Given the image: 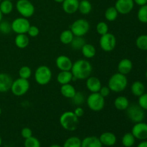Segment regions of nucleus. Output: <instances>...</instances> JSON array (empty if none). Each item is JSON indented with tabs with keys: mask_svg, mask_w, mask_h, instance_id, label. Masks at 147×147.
<instances>
[{
	"mask_svg": "<svg viewBox=\"0 0 147 147\" xmlns=\"http://www.w3.org/2000/svg\"><path fill=\"white\" fill-rule=\"evenodd\" d=\"M21 136H22V138H24V139H28V138L33 136L32 131V129L29 127L23 128L21 130Z\"/></svg>",
	"mask_w": 147,
	"mask_h": 147,
	"instance_id": "obj_43",
	"label": "nucleus"
},
{
	"mask_svg": "<svg viewBox=\"0 0 147 147\" xmlns=\"http://www.w3.org/2000/svg\"><path fill=\"white\" fill-rule=\"evenodd\" d=\"M50 147H63V146H60V145H59V144H53V145H51Z\"/></svg>",
	"mask_w": 147,
	"mask_h": 147,
	"instance_id": "obj_48",
	"label": "nucleus"
},
{
	"mask_svg": "<svg viewBox=\"0 0 147 147\" xmlns=\"http://www.w3.org/2000/svg\"><path fill=\"white\" fill-rule=\"evenodd\" d=\"M3 20V14L1 12V11H0V22H1V20Z\"/></svg>",
	"mask_w": 147,
	"mask_h": 147,
	"instance_id": "obj_50",
	"label": "nucleus"
},
{
	"mask_svg": "<svg viewBox=\"0 0 147 147\" xmlns=\"http://www.w3.org/2000/svg\"><path fill=\"white\" fill-rule=\"evenodd\" d=\"M146 63H147V57H146Z\"/></svg>",
	"mask_w": 147,
	"mask_h": 147,
	"instance_id": "obj_54",
	"label": "nucleus"
},
{
	"mask_svg": "<svg viewBox=\"0 0 147 147\" xmlns=\"http://www.w3.org/2000/svg\"><path fill=\"white\" fill-rule=\"evenodd\" d=\"M105 18L109 22H113L118 18L119 12L115 8V7H109L105 11L104 13Z\"/></svg>",
	"mask_w": 147,
	"mask_h": 147,
	"instance_id": "obj_30",
	"label": "nucleus"
},
{
	"mask_svg": "<svg viewBox=\"0 0 147 147\" xmlns=\"http://www.w3.org/2000/svg\"><path fill=\"white\" fill-rule=\"evenodd\" d=\"M80 50L85 58L91 59L94 57L96 55V49L95 46L89 43H86Z\"/></svg>",
	"mask_w": 147,
	"mask_h": 147,
	"instance_id": "obj_23",
	"label": "nucleus"
},
{
	"mask_svg": "<svg viewBox=\"0 0 147 147\" xmlns=\"http://www.w3.org/2000/svg\"><path fill=\"white\" fill-rule=\"evenodd\" d=\"M16 9L22 17L27 19L32 17L35 11L34 4L30 0H18L16 3Z\"/></svg>",
	"mask_w": 147,
	"mask_h": 147,
	"instance_id": "obj_8",
	"label": "nucleus"
},
{
	"mask_svg": "<svg viewBox=\"0 0 147 147\" xmlns=\"http://www.w3.org/2000/svg\"><path fill=\"white\" fill-rule=\"evenodd\" d=\"M55 1V2H57V3H63V1H64V0H54Z\"/></svg>",
	"mask_w": 147,
	"mask_h": 147,
	"instance_id": "obj_49",
	"label": "nucleus"
},
{
	"mask_svg": "<svg viewBox=\"0 0 147 147\" xmlns=\"http://www.w3.org/2000/svg\"><path fill=\"white\" fill-rule=\"evenodd\" d=\"M138 104L144 111H147V93H144L139 97Z\"/></svg>",
	"mask_w": 147,
	"mask_h": 147,
	"instance_id": "obj_41",
	"label": "nucleus"
},
{
	"mask_svg": "<svg viewBox=\"0 0 147 147\" xmlns=\"http://www.w3.org/2000/svg\"><path fill=\"white\" fill-rule=\"evenodd\" d=\"M82 140L78 136H70L65 140L63 147H81Z\"/></svg>",
	"mask_w": 147,
	"mask_h": 147,
	"instance_id": "obj_32",
	"label": "nucleus"
},
{
	"mask_svg": "<svg viewBox=\"0 0 147 147\" xmlns=\"http://www.w3.org/2000/svg\"><path fill=\"white\" fill-rule=\"evenodd\" d=\"M114 7L119 14H128L133 10L134 2V0H116Z\"/></svg>",
	"mask_w": 147,
	"mask_h": 147,
	"instance_id": "obj_13",
	"label": "nucleus"
},
{
	"mask_svg": "<svg viewBox=\"0 0 147 147\" xmlns=\"http://www.w3.org/2000/svg\"><path fill=\"white\" fill-rule=\"evenodd\" d=\"M96 32L100 36L109 32V25L105 22H99L96 25Z\"/></svg>",
	"mask_w": 147,
	"mask_h": 147,
	"instance_id": "obj_39",
	"label": "nucleus"
},
{
	"mask_svg": "<svg viewBox=\"0 0 147 147\" xmlns=\"http://www.w3.org/2000/svg\"><path fill=\"white\" fill-rule=\"evenodd\" d=\"M1 144H2V139H1V136H0V146H1Z\"/></svg>",
	"mask_w": 147,
	"mask_h": 147,
	"instance_id": "obj_51",
	"label": "nucleus"
},
{
	"mask_svg": "<svg viewBox=\"0 0 147 147\" xmlns=\"http://www.w3.org/2000/svg\"><path fill=\"white\" fill-rule=\"evenodd\" d=\"M131 134L135 139L140 141L147 139V123L144 122L136 123L131 129Z\"/></svg>",
	"mask_w": 147,
	"mask_h": 147,
	"instance_id": "obj_12",
	"label": "nucleus"
},
{
	"mask_svg": "<svg viewBox=\"0 0 147 147\" xmlns=\"http://www.w3.org/2000/svg\"><path fill=\"white\" fill-rule=\"evenodd\" d=\"M114 106L119 111H126L129 106V100L123 96H118L114 100Z\"/></svg>",
	"mask_w": 147,
	"mask_h": 147,
	"instance_id": "obj_25",
	"label": "nucleus"
},
{
	"mask_svg": "<svg viewBox=\"0 0 147 147\" xmlns=\"http://www.w3.org/2000/svg\"><path fill=\"white\" fill-rule=\"evenodd\" d=\"M87 106L93 111H100L104 109L105 98L103 97L100 93H90L86 100Z\"/></svg>",
	"mask_w": 147,
	"mask_h": 147,
	"instance_id": "obj_5",
	"label": "nucleus"
},
{
	"mask_svg": "<svg viewBox=\"0 0 147 147\" xmlns=\"http://www.w3.org/2000/svg\"><path fill=\"white\" fill-rule=\"evenodd\" d=\"M30 39L27 34H17L14 38V44L18 48L24 49L29 45Z\"/></svg>",
	"mask_w": 147,
	"mask_h": 147,
	"instance_id": "obj_22",
	"label": "nucleus"
},
{
	"mask_svg": "<svg viewBox=\"0 0 147 147\" xmlns=\"http://www.w3.org/2000/svg\"><path fill=\"white\" fill-rule=\"evenodd\" d=\"M137 147H147V140L142 141V142L138 144Z\"/></svg>",
	"mask_w": 147,
	"mask_h": 147,
	"instance_id": "obj_47",
	"label": "nucleus"
},
{
	"mask_svg": "<svg viewBox=\"0 0 147 147\" xmlns=\"http://www.w3.org/2000/svg\"><path fill=\"white\" fill-rule=\"evenodd\" d=\"M111 90L110 89H109V88L107 86H102L101 88H100V90H99L98 93H100V95H101L103 97H104L105 98H106V97H108V96H109V94H110L111 93Z\"/></svg>",
	"mask_w": 147,
	"mask_h": 147,
	"instance_id": "obj_44",
	"label": "nucleus"
},
{
	"mask_svg": "<svg viewBox=\"0 0 147 147\" xmlns=\"http://www.w3.org/2000/svg\"><path fill=\"white\" fill-rule=\"evenodd\" d=\"M30 22L28 19L20 17L14 19L11 22V31L16 34H27L30 27Z\"/></svg>",
	"mask_w": 147,
	"mask_h": 147,
	"instance_id": "obj_10",
	"label": "nucleus"
},
{
	"mask_svg": "<svg viewBox=\"0 0 147 147\" xmlns=\"http://www.w3.org/2000/svg\"><path fill=\"white\" fill-rule=\"evenodd\" d=\"M100 48L106 53L113 51L116 46V38L112 33L108 32L101 35L99 40Z\"/></svg>",
	"mask_w": 147,
	"mask_h": 147,
	"instance_id": "obj_11",
	"label": "nucleus"
},
{
	"mask_svg": "<svg viewBox=\"0 0 147 147\" xmlns=\"http://www.w3.org/2000/svg\"><path fill=\"white\" fill-rule=\"evenodd\" d=\"M99 140L103 146H113L116 144L117 142V138L116 136L112 132L106 131L103 132L99 136Z\"/></svg>",
	"mask_w": 147,
	"mask_h": 147,
	"instance_id": "obj_16",
	"label": "nucleus"
},
{
	"mask_svg": "<svg viewBox=\"0 0 147 147\" xmlns=\"http://www.w3.org/2000/svg\"><path fill=\"white\" fill-rule=\"evenodd\" d=\"M70 30L74 36L84 37L90 30V23L85 19H78L73 22Z\"/></svg>",
	"mask_w": 147,
	"mask_h": 147,
	"instance_id": "obj_7",
	"label": "nucleus"
},
{
	"mask_svg": "<svg viewBox=\"0 0 147 147\" xmlns=\"http://www.w3.org/2000/svg\"><path fill=\"white\" fill-rule=\"evenodd\" d=\"M74 37V34L70 30H65L60 34V41L63 45H70Z\"/></svg>",
	"mask_w": 147,
	"mask_h": 147,
	"instance_id": "obj_29",
	"label": "nucleus"
},
{
	"mask_svg": "<svg viewBox=\"0 0 147 147\" xmlns=\"http://www.w3.org/2000/svg\"><path fill=\"white\" fill-rule=\"evenodd\" d=\"M10 1H12V0H10Z\"/></svg>",
	"mask_w": 147,
	"mask_h": 147,
	"instance_id": "obj_57",
	"label": "nucleus"
},
{
	"mask_svg": "<svg viewBox=\"0 0 147 147\" xmlns=\"http://www.w3.org/2000/svg\"><path fill=\"white\" fill-rule=\"evenodd\" d=\"M145 76H146V80H147V71L146 72V74H145Z\"/></svg>",
	"mask_w": 147,
	"mask_h": 147,
	"instance_id": "obj_53",
	"label": "nucleus"
},
{
	"mask_svg": "<svg viewBox=\"0 0 147 147\" xmlns=\"http://www.w3.org/2000/svg\"><path fill=\"white\" fill-rule=\"evenodd\" d=\"M118 72L121 74L128 75L131 73L133 68V63L131 60L128 58H123L118 64Z\"/></svg>",
	"mask_w": 147,
	"mask_h": 147,
	"instance_id": "obj_19",
	"label": "nucleus"
},
{
	"mask_svg": "<svg viewBox=\"0 0 147 147\" xmlns=\"http://www.w3.org/2000/svg\"><path fill=\"white\" fill-rule=\"evenodd\" d=\"M128 86V79L126 76L120 73H114L111 76L108 82V87L111 91L121 93Z\"/></svg>",
	"mask_w": 147,
	"mask_h": 147,
	"instance_id": "obj_2",
	"label": "nucleus"
},
{
	"mask_svg": "<svg viewBox=\"0 0 147 147\" xmlns=\"http://www.w3.org/2000/svg\"><path fill=\"white\" fill-rule=\"evenodd\" d=\"M131 91L134 96L139 97L145 93L144 84L141 81L134 82L131 87Z\"/></svg>",
	"mask_w": 147,
	"mask_h": 147,
	"instance_id": "obj_26",
	"label": "nucleus"
},
{
	"mask_svg": "<svg viewBox=\"0 0 147 147\" xmlns=\"http://www.w3.org/2000/svg\"><path fill=\"white\" fill-rule=\"evenodd\" d=\"M1 0H0V2H1Z\"/></svg>",
	"mask_w": 147,
	"mask_h": 147,
	"instance_id": "obj_55",
	"label": "nucleus"
},
{
	"mask_svg": "<svg viewBox=\"0 0 147 147\" xmlns=\"http://www.w3.org/2000/svg\"><path fill=\"white\" fill-rule=\"evenodd\" d=\"M53 73L50 67L47 65H40L37 67L34 73L36 83L40 86L47 85L52 80Z\"/></svg>",
	"mask_w": 147,
	"mask_h": 147,
	"instance_id": "obj_4",
	"label": "nucleus"
},
{
	"mask_svg": "<svg viewBox=\"0 0 147 147\" xmlns=\"http://www.w3.org/2000/svg\"><path fill=\"white\" fill-rule=\"evenodd\" d=\"M134 4H136L137 5L142 7V6L147 4V0H134Z\"/></svg>",
	"mask_w": 147,
	"mask_h": 147,
	"instance_id": "obj_46",
	"label": "nucleus"
},
{
	"mask_svg": "<svg viewBox=\"0 0 147 147\" xmlns=\"http://www.w3.org/2000/svg\"><path fill=\"white\" fill-rule=\"evenodd\" d=\"M126 114L128 118L134 123H139L143 121L145 118V112L142 108L139 106V104L129 105L126 109Z\"/></svg>",
	"mask_w": 147,
	"mask_h": 147,
	"instance_id": "obj_9",
	"label": "nucleus"
},
{
	"mask_svg": "<svg viewBox=\"0 0 147 147\" xmlns=\"http://www.w3.org/2000/svg\"><path fill=\"white\" fill-rule=\"evenodd\" d=\"M27 35L31 37H36L40 34V30L38 27L35 25H30L28 31L27 32Z\"/></svg>",
	"mask_w": 147,
	"mask_h": 147,
	"instance_id": "obj_42",
	"label": "nucleus"
},
{
	"mask_svg": "<svg viewBox=\"0 0 147 147\" xmlns=\"http://www.w3.org/2000/svg\"><path fill=\"white\" fill-rule=\"evenodd\" d=\"M81 147H103L98 137L91 136L84 138L81 142Z\"/></svg>",
	"mask_w": 147,
	"mask_h": 147,
	"instance_id": "obj_20",
	"label": "nucleus"
},
{
	"mask_svg": "<svg viewBox=\"0 0 147 147\" xmlns=\"http://www.w3.org/2000/svg\"><path fill=\"white\" fill-rule=\"evenodd\" d=\"M30 87V83L27 79L18 78L13 80L10 90L15 96H22L28 92Z\"/></svg>",
	"mask_w": 147,
	"mask_h": 147,
	"instance_id": "obj_6",
	"label": "nucleus"
},
{
	"mask_svg": "<svg viewBox=\"0 0 147 147\" xmlns=\"http://www.w3.org/2000/svg\"><path fill=\"white\" fill-rule=\"evenodd\" d=\"M73 76V80H86L90 77L93 71V67L88 60L80 59L73 63L70 70Z\"/></svg>",
	"mask_w": 147,
	"mask_h": 147,
	"instance_id": "obj_1",
	"label": "nucleus"
},
{
	"mask_svg": "<svg viewBox=\"0 0 147 147\" xmlns=\"http://www.w3.org/2000/svg\"><path fill=\"white\" fill-rule=\"evenodd\" d=\"M32 69L27 65L22 66L19 70V76L21 78L28 80L32 76Z\"/></svg>",
	"mask_w": 147,
	"mask_h": 147,
	"instance_id": "obj_35",
	"label": "nucleus"
},
{
	"mask_svg": "<svg viewBox=\"0 0 147 147\" xmlns=\"http://www.w3.org/2000/svg\"><path fill=\"white\" fill-rule=\"evenodd\" d=\"M136 45L139 50L146 51L147 50V34H142L136 40Z\"/></svg>",
	"mask_w": 147,
	"mask_h": 147,
	"instance_id": "obj_34",
	"label": "nucleus"
},
{
	"mask_svg": "<svg viewBox=\"0 0 147 147\" xmlns=\"http://www.w3.org/2000/svg\"><path fill=\"white\" fill-rule=\"evenodd\" d=\"M73 80V76L71 71H60L57 76V81L59 84L65 85L70 83Z\"/></svg>",
	"mask_w": 147,
	"mask_h": 147,
	"instance_id": "obj_24",
	"label": "nucleus"
},
{
	"mask_svg": "<svg viewBox=\"0 0 147 147\" xmlns=\"http://www.w3.org/2000/svg\"><path fill=\"white\" fill-rule=\"evenodd\" d=\"M71 100L75 105L80 106L85 103L86 98L85 97V95L82 92H76V93Z\"/></svg>",
	"mask_w": 147,
	"mask_h": 147,
	"instance_id": "obj_38",
	"label": "nucleus"
},
{
	"mask_svg": "<svg viewBox=\"0 0 147 147\" xmlns=\"http://www.w3.org/2000/svg\"><path fill=\"white\" fill-rule=\"evenodd\" d=\"M136 139L131 133H126L123 136L121 139V143L124 147H132L134 145Z\"/></svg>",
	"mask_w": 147,
	"mask_h": 147,
	"instance_id": "obj_33",
	"label": "nucleus"
},
{
	"mask_svg": "<svg viewBox=\"0 0 147 147\" xmlns=\"http://www.w3.org/2000/svg\"><path fill=\"white\" fill-rule=\"evenodd\" d=\"M60 126L63 129L68 131L76 130L79 125V118L76 116L73 111H65L61 114L59 119Z\"/></svg>",
	"mask_w": 147,
	"mask_h": 147,
	"instance_id": "obj_3",
	"label": "nucleus"
},
{
	"mask_svg": "<svg viewBox=\"0 0 147 147\" xmlns=\"http://www.w3.org/2000/svg\"><path fill=\"white\" fill-rule=\"evenodd\" d=\"M79 0H64L62 3L63 9L66 14H73L78 11Z\"/></svg>",
	"mask_w": 147,
	"mask_h": 147,
	"instance_id": "obj_18",
	"label": "nucleus"
},
{
	"mask_svg": "<svg viewBox=\"0 0 147 147\" xmlns=\"http://www.w3.org/2000/svg\"><path fill=\"white\" fill-rule=\"evenodd\" d=\"M13 79L9 74L0 73V93L9 91L12 84Z\"/></svg>",
	"mask_w": 147,
	"mask_h": 147,
	"instance_id": "obj_15",
	"label": "nucleus"
},
{
	"mask_svg": "<svg viewBox=\"0 0 147 147\" xmlns=\"http://www.w3.org/2000/svg\"><path fill=\"white\" fill-rule=\"evenodd\" d=\"M79 1H81V0H79Z\"/></svg>",
	"mask_w": 147,
	"mask_h": 147,
	"instance_id": "obj_56",
	"label": "nucleus"
},
{
	"mask_svg": "<svg viewBox=\"0 0 147 147\" xmlns=\"http://www.w3.org/2000/svg\"><path fill=\"white\" fill-rule=\"evenodd\" d=\"M1 112H2V111H1V107H0V116H1Z\"/></svg>",
	"mask_w": 147,
	"mask_h": 147,
	"instance_id": "obj_52",
	"label": "nucleus"
},
{
	"mask_svg": "<svg viewBox=\"0 0 147 147\" xmlns=\"http://www.w3.org/2000/svg\"><path fill=\"white\" fill-rule=\"evenodd\" d=\"M14 9V5H13L12 1L10 0H1L0 2V11L2 13V14H9L12 12Z\"/></svg>",
	"mask_w": 147,
	"mask_h": 147,
	"instance_id": "obj_27",
	"label": "nucleus"
},
{
	"mask_svg": "<svg viewBox=\"0 0 147 147\" xmlns=\"http://www.w3.org/2000/svg\"><path fill=\"white\" fill-rule=\"evenodd\" d=\"M24 147H41L40 142L37 138L34 136H31L28 139H24Z\"/></svg>",
	"mask_w": 147,
	"mask_h": 147,
	"instance_id": "obj_37",
	"label": "nucleus"
},
{
	"mask_svg": "<svg viewBox=\"0 0 147 147\" xmlns=\"http://www.w3.org/2000/svg\"><path fill=\"white\" fill-rule=\"evenodd\" d=\"M11 32V24L8 21L1 20V22H0V32L3 34H8Z\"/></svg>",
	"mask_w": 147,
	"mask_h": 147,
	"instance_id": "obj_40",
	"label": "nucleus"
},
{
	"mask_svg": "<svg viewBox=\"0 0 147 147\" xmlns=\"http://www.w3.org/2000/svg\"><path fill=\"white\" fill-rule=\"evenodd\" d=\"M76 92L77 91L76 90V88L70 83L62 85L61 87H60V93H61L62 96H64L66 98L72 99L76 93Z\"/></svg>",
	"mask_w": 147,
	"mask_h": 147,
	"instance_id": "obj_21",
	"label": "nucleus"
},
{
	"mask_svg": "<svg viewBox=\"0 0 147 147\" xmlns=\"http://www.w3.org/2000/svg\"><path fill=\"white\" fill-rule=\"evenodd\" d=\"M137 17L139 22L147 24V4L142 6L137 13Z\"/></svg>",
	"mask_w": 147,
	"mask_h": 147,
	"instance_id": "obj_36",
	"label": "nucleus"
},
{
	"mask_svg": "<svg viewBox=\"0 0 147 147\" xmlns=\"http://www.w3.org/2000/svg\"><path fill=\"white\" fill-rule=\"evenodd\" d=\"M78 11L83 15L90 14L92 11V4L88 0H81L79 1Z\"/></svg>",
	"mask_w": 147,
	"mask_h": 147,
	"instance_id": "obj_28",
	"label": "nucleus"
},
{
	"mask_svg": "<svg viewBox=\"0 0 147 147\" xmlns=\"http://www.w3.org/2000/svg\"><path fill=\"white\" fill-rule=\"evenodd\" d=\"M74 113L76 114V116L77 117L80 118L84 115V109L83 108L80 107V106H78L76 109L74 110Z\"/></svg>",
	"mask_w": 147,
	"mask_h": 147,
	"instance_id": "obj_45",
	"label": "nucleus"
},
{
	"mask_svg": "<svg viewBox=\"0 0 147 147\" xmlns=\"http://www.w3.org/2000/svg\"><path fill=\"white\" fill-rule=\"evenodd\" d=\"M86 88L90 93H98L102 87L100 79L95 76H90L86 79Z\"/></svg>",
	"mask_w": 147,
	"mask_h": 147,
	"instance_id": "obj_17",
	"label": "nucleus"
},
{
	"mask_svg": "<svg viewBox=\"0 0 147 147\" xmlns=\"http://www.w3.org/2000/svg\"><path fill=\"white\" fill-rule=\"evenodd\" d=\"M86 43V40L83 37H78V36H74L73 40L70 45L71 46L72 48L75 50H81L82 47H83L85 44Z\"/></svg>",
	"mask_w": 147,
	"mask_h": 147,
	"instance_id": "obj_31",
	"label": "nucleus"
},
{
	"mask_svg": "<svg viewBox=\"0 0 147 147\" xmlns=\"http://www.w3.org/2000/svg\"><path fill=\"white\" fill-rule=\"evenodd\" d=\"M73 61L67 56L59 55L55 60V65L60 71H70L73 66Z\"/></svg>",
	"mask_w": 147,
	"mask_h": 147,
	"instance_id": "obj_14",
	"label": "nucleus"
}]
</instances>
